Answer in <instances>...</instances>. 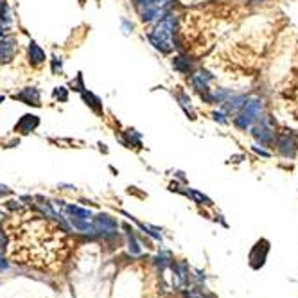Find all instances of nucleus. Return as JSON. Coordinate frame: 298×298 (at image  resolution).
<instances>
[{
	"label": "nucleus",
	"instance_id": "nucleus-1",
	"mask_svg": "<svg viewBox=\"0 0 298 298\" xmlns=\"http://www.w3.org/2000/svg\"><path fill=\"white\" fill-rule=\"evenodd\" d=\"M67 230L47 221L43 215H31L11 232V261L38 269L56 271L68 253Z\"/></svg>",
	"mask_w": 298,
	"mask_h": 298
},
{
	"label": "nucleus",
	"instance_id": "nucleus-2",
	"mask_svg": "<svg viewBox=\"0 0 298 298\" xmlns=\"http://www.w3.org/2000/svg\"><path fill=\"white\" fill-rule=\"evenodd\" d=\"M174 31H176V16L165 14L160 22L153 27V31L147 34L151 45L164 54H169L174 47Z\"/></svg>",
	"mask_w": 298,
	"mask_h": 298
},
{
	"label": "nucleus",
	"instance_id": "nucleus-3",
	"mask_svg": "<svg viewBox=\"0 0 298 298\" xmlns=\"http://www.w3.org/2000/svg\"><path fill=\"white\" fill-rule=\"evenodd\" d=\"M262 115V101L261 99H246V103L243 104V108L239 110L237 117L233 118V126L241 131H246L251 124L259 121V117Z\"/></svg>",
	"mask_w": 298,
	"mask_h": 298
},
{
	"label": "nucleus",
	"instance_id": "nucleus-4",
	"mask_svg": "<svg viewBox=\"0 0 298 298\" xmlns=\"http://www.w3.org/2000/svg\"><path fill=\"white\" fill-rule=\"evenodd\" d=\"M93 228H95V232L103 233V237H115L118 225L111 215L99 214L97 217H93Z\"/></svg>",
	"mask_w": 298,
	"mask_h": 298
},
{
	"label": "nucleus",
	"instance_id": "nucleus-5",
	"mask_svg": "<svg viewBox=\"0 0 298 298\" xmlns=\"http://www.w3.org/2000/svg\"><path fill=\"white\" fill-rule=\"evenodd\" d=\"M269 253V243L266 239H261L257 244L253 246V250L250 251V266L253 269H259L264 266L266 257Z\"/></svg>",
	"mask_w": 298,
	"mask_h": 298
},
{
	"label": "nucleus",
	"instance_id": "nucleus-6",
	"mask_svg": "<svg viewBox=\"0 0 298 298\" xmlns=\"http://www.w3.org/2000/svg\"><path fill=\"white\" fill-rule=\"evenodd\" d=\"M251 135L257 142H261L262 146H269V144L275 142V131H273L271 126H268L266 122H255L253 128H251Z\"/></svg>",
	"mask_w": 298,
	"mask_h": 298
},
{
	"label": "nucleus",
	"instance_id": "nucleus-7",
	"mask_svg": "<svg viewBox=\"0 0 298 298\" xmlns=\"http://www.w3.org/2000/svg\"><path fill=\"white\" fill-rule=\"evenodd\" d=\"M275 146H276V149H279V153L286 158H294L298 153V146H296V142H294V138L286 135V133L275 136Z\"/></svg>",
	"mask_w": 298,
	"mask_h": 298
},
{
	"label": "nucleus",
	"instance_id": "nucleus-8",
	"mask_svg": "<svg viewBox=\"0 0 298 298\" xmlns=\"http://www.w3.org/2000/svg\"><path fill=\"white\" fill-rule=\"evenodd\" d=\"M18 52V39L14 36H2L0 38V63H9Z\"/></svg>",
	"mask_w": 298,
	"mask_h": 298
},
{
	"label": "nucleus",
	"instance_id": "nucleus-9",
	"mask_svg": "<svg viewBox=\"0 0 298 298\" xmlns=\"http://www.w3.org/2000/svg\"><path fill=\"white\" fill-rule=\"evenodd\" d=\"M38 126H39L38 115L27 113V115H24V117H22L20 121L16 122V126H14V131H18V133H31V131H34Z\"/></svg>",
	"mask_w": 298,
	"mask_h": 298
},
{
	"label": "nucleus",
	"instance_id": "nucleus-10",
	"mask_svg": "<svg viewBox=\"0 0 298 298\" xmlns=\"http://www.w3.org/2000/svg\"><path fill=\"white\" fill-rule=\"evenodd\" d=\"M13 99H18L25 104H32V106H39V104H42L39 103V90L32 88V86H29V88H24L22 92L14 93Z\"/></svg>",
	"mask_w": 298,
	"mask_h": 298
},
{
	"label": "nucleus",
	"instance_id": "nucleus-11",
	"mask_svg": "<svg viewBox=\"0 0 298 298\" xmlns=\"http://www.w3.org/2000/svg\"><path fill=\"white\" fill-rule=\"evenodd\" d=\"M246 99L248 97L243 95V93H237V95L235 93H232V95H230L228 99L221 104V106H223V110H225L226 113H237V111L243 108V104L246 103Z\"/></svg>",
	"mask_w": 298,
	"mask_h": 298
},
{
	"label": "nucleus",
	"instance_id": "nucleus-12",
	"mask_svg": "<svg viewBox=\"0 0 298 298\" xmlns=\"http://www.w3.org/2000/svg\"><path fill=\"white\" fill-rule=\"evenodd\" d=\"M27 54H29V61H31V65H34V67H39V65H43V63H45V59H47L43 49L36 42L29 43Z\"/></svg>",
	"mask_w": 298,
	"mask_h": 298
},
{
	"label": "nucleus",
	"instance_id": "nucleus-13",
	"mask_svg": "<svg viewBox=\"0 0 298 298\" xmlns=\"http://www.w3.org/2000/svg\"><path fill=\"white\" fill-rule=\"evenodd\" d=\"M63 208L70 219H83V221H90L92 219V212L86 210V208L77 207V205H65Z\"/></svg>",
	"mask_w": 298,
	"mask_h": 298
},
{
	"label": "nucleus",
	"instance_id": "nucleus-14",
	"mask_svg": "<svg viewBox=\"0 0 298 298\" xmlns=\"http://www.w3.org/2000/svg\"><path fill=\"white\" fill-rule=\"evenodd\" d=\"M81 97H83V101H85V104L86 106H90L93 111H95L97 115H103V103H101V99L97 95H93L92 92H86V90H83L81 92Z\"/></svg>",
	"mask_w": 298,
	"mask_h": 298
},
{
	"label": "nucleus",
	"instance_id": "nucleus-15",
	"mask_svg": "<svg viewBox=\"0 0 298 298\" xmlns=\"http://www.w3.org/2000/svg\"><path fill=\"white\" fill-rule=\"evenodd\" d=\"M178 101H180V106L183 108V111H185V113L194 121V118H196V111H194L192 103H190V97L187 95L183 90H180V92H178Z\"/></svg>",
	"mask_w": 298,
	"mask_h": 298
},
{
	"label": "nucleus",
	"instance_id": "nucleus-16",
	"mask_svg": "<svg viewBox=\"0 0 298 298\" xmlns=\"http://www.w3.org/2000/svg\"><path fill=\"white\" fill-rule=\"evenodd\" d=\"M172 67H174V70H178L180 74H189V72L192 70V63L183 56H176L174 59H172Z\"/></svg>",
	"mask_w": 298,
	"mask_h": 298
},
{
	"label": "nucleus",
	"instance_id": "nucleus-17",
	"mask_svg": "<svg viewBox=\"0 0 298 298\" xmlns=\"http://www.w3.org/2000/svg\"><path fill=\"white\" fill-rule=\"evenodd\" d=\"M187 196H190L194 201H196L197 205H207V207H210L212 205V201L208 200L205 194H201V192H197V190H194V189H190V190H187Z\"/></svg>",
	"mask_w": 298,
	"mask_h": 298
},
{
	"label": "nucleus",
	"instance_id": "nucleus-18",
	"mask_svg": "<svg viewBox=\"0 0 298 298\" xmlns=\"http://www.w3.org/2000/svg\"><path fill=\"white\" fill-rule=\"evenodd\" d=\"M131 232H133V230H131ZM131 232H129V251H131L133 255H140V251H142V250H140V243L135 239V235H133Z\"/></svg>",
	"mask_w": 298,
	"mask_h": 298
},
{
	"label": "nucleus",
	"instance_id": "nucleus-19",
	"mask_svg": "<svg viewBox=\"0 0 298 298\" xmlns=\"http://www.w3.org/2000/svg\"><path fill=\"white\" fill-rule=\"evenodd\" d=\"M54 97H56V99H59L61 103H67V101H68L67 88H65V86H56V88H54Z\"/></svg>",
	"mask_w": 298,
	"mask_h": 298
},
{
	"label": "nucleus",
	"instance_id": "nucleus-20",
	"mask_svg": "<svg viewBox=\"0 0 298 298\" xmlns=\"http://www.w3.org/2000/svg\"><path fill=\"white\" fill-rule=\"evenodd\" d=\"M70 86H72V90H75V92H83V88H85V85H83V75L77 74V79H75V81L72 79Z\"/></svg>",
	"mask_w": 298,
	"mask_h": 298
},
{
	"label": "nucleus",
	"instance_id": "nucleus-21",
	"mask_svg": "<svg viewBox=\"0 0 298 298\" xmlns=\"http://www.w3.org/2000/svg\"><path fill=\"white\" fill-rule=\"evenodd\" d=\"M61 70H63V61H61V57L54 56L52 57V74H59Z\"/></svg>",
	"mask_w": 298,
	"mask_h": 298
},
{
	"label": "nucleus",
	"instance_id": "nucleus-22",
	"mask_svg": "<svg viewBox=\"0 0 298 298\" xmlns=\"http://www.w3.org/2000/svg\"><path fill=\"white\" fill-rule=\"evenodd\" d=\"M212 117H214V121H217L219 124H228V118H225V113H221V111H214Z\"/></svg>",
	"mask_w": 298,
	"mask_h": 298
},
{
	"label": "nucleus",
	"instance_id": "nucleus-23",
	"mask_svg": "<svg viewBox=\"0 0 298 298\" xmlns=\"http://www.w3.org/2000/svg\"><path fill=\"white\" fill-rule=\"evenodd\" d=\"M253 151H255L257 154H261V156H264V158H269V156H271V153H269V151L262 149V147H259V146H253Z\"/></svg>",
	"mask_w": 298,
	"mask_h": 298
},
{
	"label": "nucleus",
	"instance_id": "nucleus-24",
	"mask_svg": "<svg viewBox=\"0 0 298 298\" xmlns=\"http://www.w3.org/2000/svg\"><path fill=\"white\" fill-rule=\"evenodd\" d=\"M122 29H124V32H126V34H128V32H129V29H133V25L129 24L128 20H122Z\"/></svg>",
	"mask_w": 298,
	"mask_h": 298
},
{
	"label": "nucleus",
	"instance_id": "nucleus-25",
	"mask_svg": "<svg viewBox=\"0 0 298 298\" xmlns=\"http://www.w3.org/2000/svg\"><path fill=\"white\" fill-rule=\"evenodd\" d=\"M2 269H4V271H6V269H7V262L4 261V257H2V251H0V271H2Z\"/></svg>",
	"mask_w": 298,
	"mask_h": 298
},
{
	"label": "nucleus",
	"instance_id": "nucleus-26",
	"mask_svg": "<svg viewBox=\"0 0 298 298\" xmlns=\"http://www.w3.org/2000/svg\"><path fill=\"white\" fill-rule=\"evenodd\" d=\"M4 246H6V237H4L2 230H0V251L4 250Z\"/></svg>",
	"mask_w": 298,
	"mask_h": 298
},
{
	"label": "nucleus",
	"instance_id": "nucleus-27",
	"mask_svg": "<svg viewBox=\"0 0 298 298\" xmlns=\"http://www.w3.org/2000/svg\"><path fill=\"white\" fill-rule=\"evenodd\" d=\"M11 189H7L6 185H0V196H4V194H9Z\"/></svg>",
	"mask_w": 298,
	"mask_h": 298
},
{
	"label": "nucleus",
	"instance_id": "nucleus-28",
	"mask_svg": "<svg viewBox=\"0 0 298 298\" xmlns=\"http://www.w3.org/2000/svg\"><path fill=\"white\" fill-rule=\"evenodd\" d=\"M0 103H4V97L2 95H0Z\"/></svg>",
	"mask_w": 298,
	"mask_h": 298
},
{
	"label": "nucleus",
	"instance_id": "nucleus-29",
	"mask_svg": "<svg viewBox=\"0 0 298 298\" xmlns=\"http://www.w3.org/2000/svg\"><path fill=\"white\" fill-rule=\"evenodd\" d=\"M95 2H99V0H95Z\"/></svg>",
	"mask_w": 298,
	"mask_h": 298
}]
</instances>
